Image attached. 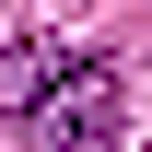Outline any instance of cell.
Wrapping results in <instances>:
<instances>
[{
    "label": "cell",
    "mask_w": 152,
    "mask_h": 152,
    "mask_svg": "<svg viewBox=\"0 0 152 152\" xmlns=\"http://www.w3.org/2000/svg\"><path fill=\"white\" fill-rule=\"evenodd\" d=\"M35 152H94V140H117V58H58L47 70V94L12 117Z\"/></svg>",
    "instance_id": "1"
}]
</instances>
